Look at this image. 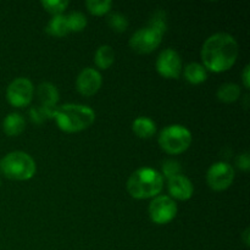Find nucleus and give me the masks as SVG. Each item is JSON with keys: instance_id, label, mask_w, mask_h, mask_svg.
Returning a JSON list of instances; mask_svg holds the SVG:
<instances>
[{"instance_id": "nucleus-27", "label": "nucleus", "mask_w": 250, "mask_h": 250, "mask_svg": "<svg viewBox=\"0 0 250 250\" xmlns=\"http://www.w3.org/2000/svg\"><path fill=\"white\" fill-rule=\"evenodd\" d=\"M249 71H250V66L247 65L246 67H244L243 70V73H242V80H243V84L244 87L247 88V89H249L250 87V75H249Z\"/></svg>"}, {"instance_id": "nucleus-25", "label": "nucleus", "mask_w": 250, "mask_h": 250, "mask_svg": "<svg viewBox=\"0 0 250 250\" xmlns=\"http://www.w3.org/2000/svg\"><path fill=\"white\" fill-rule=\"evenodd\" d=\"M180 164L175 160H166L163 164V173L167 178L173 177V176L180 175Z\"/></svg>"}, {"instance_id": "nucleus-17", "label": "nucleus", "mask_w": 250, "mask_h": 250, "mask_svg": "<svg viewBox=\"0 0 250 250\" xmlns=\"http://www.w3.org/2000/svg\"><path fill=\"white\" fill-rule=\"evenodd\" d=\"M95 65L102 70H107L115 61L114 49L110 45H100L94 55Z\"/></svg>"}, {"instance_id": "nucleus-11", "label": "nucleus", "mask_w": 250, "mask_h": 250, "mask_svg": "<svg viewBox=\"0 0 250 250\" xmlns=\"http://www.w3.org/2000/svg\"><path fill=\"white\" fill-rule=\"evenodd\" d=\"M102 75L92 67H87L80 72L76 80V88L84 97H92L102 87Z\"/></svg>"}, {"instance_id": "nucleus-7", "label": "nucleus", "mask_w": 250, "mask_h": 250, "mask_svg": "<svg viewBox=\"0 0 250 250\" xmlns=\"http://www.w3.org/2000/svg\"><path fill=\"white\" fill-rule=\"evenodd\" d=\"M161 41H163V33L148 26L134 32L129 39V46L136 53L149 54L160 45Z\"/></svg>"}, {"instance_id": "nucleus-1", "label": "nucleus", "mask_w": 250, "mask_h": 250, "mask_svg": "<svg viewBox=\"0 0 250 250\" xmlns=\"http://www.w3.org/2000/svg\"><path fill=\"white\" fill-rule=\"evenodd\" d=\"M238 53V43L231 34L215 33L204 42L200 54L205 68L225 72L234 65Z\"/></svg>"}, {"instance_id": "nucleus-16", "label": "nucleus", "mask_w": 250, "mask_h": 250, "mask_svg": "<svg viewBox=\"0 0 250 250\" xmlns=\"http://www.w3.org/2000/svg\"><path fill=\"white\" fill-rule=\"evenodd\" d=\"M185 78L192 84H200L208 78L207 68L198 62L188 63L185 68Z\"/></svg>"}, {"instance_id": "nucleus-13", "label": "nucleus", "mask_w": 250, "mask_h": 250, "mask_svg": "<svg viewBox=\"0 0 250 250\" xmlns=\"http://www.w3.org/2000/svg\"><path fill=\"white\" fill-rule=\"evenodd\" d=\"M37 95L41 102V106L44 109H54L56 107V104L59 102V90L53 83L44 82L38 85L37 88Z\"/></svg>"}, {"instance_id": "nucleus-21", "label": "nucleus", "mask_w": 250, "mask_h": 250, "mask_svg": "<svg viewBox=\"0 0 250 250\" xmlns=\"http://www.w3.org/2000/svg\"><path fill=\"white\" fill-rule=\"evenodd\" d=\"M85 6L90 14L95 16H102L111 10L112 1L111 0H87Z\"/></svg>"}, {"instance_id": "nucleus-8", "label": "nucleus", "mask_w": 250, "mask_h": 250, "mask_svg": "<svg viewBox=\"0 0 250 250\" xmlns=\"http://www.w3.org/2000/svg\"><path fill=\"white\" fill-rule=\"evenodd\" d=\"M34 88L28 78L19 77L12 81L6 90V99L12 106H27L33 99Z\"/></svg>"}, {"instance_id": "nucleus-26", "label": "nucleus", "mask_w": 250, "mask_h": 250, "mask_svg": "<svg viewBox=\"0 0 250 250\" xmlns=\"http://www.w3.org/2000/svg\"><path fill=\"white\" fill-rule=\"evenodd\" d=\"M237 166H238L239 170L242 171H249L250 168V158H249V154L248 153H244L241 154V155L237 158L236 160Z\"/></svg>"}, {"instance_id": "nucleus-10", "label": "nucleus", "mask_w": 250, "mask_h": 250, "mask_svg": "<svg viewBox=\"0 0 250 250\" xmlns=\"http://www.w3.org/2000/svg\"><path fill=\"white\" fill-rule=\"evenodd\" d=\"M156 70L165 78H177L182 71V60L177 51L165 49L156 59Z\"/></svg>"}, {"instance_id": "nucleus-19", "label": "nucleus", "mask_w": 250, "mask_h": 250, "mask_svg": "<svg viewBox=\"0 0 250 250\" xmlns=\"http://www.w3.org/2000/svg\"><path fill=\"white\" fill-rule=\"evenodd\" d=\"M241 95V88L236 83H226L217 90V98L224 103H233Z\"/></svg>"}, {"instance_id": "nucleus-5", "label": "nucleus", "mask_w": 250, "mask_h": 250, "mask_svg": "<svg viewBox=\"0 0 250 250\" xmlns=\"http://www.w3.org/2000/svg\"><path fill=\"white\" fill-rule=\"evenodd\" d=\"M192 143V133L181 125L166 126L159 136V146L165 153L177 155L189 148Z\"/></svg>"}, {"instance_id": "nucleus-18", "label": "nucleus", "mask_w": 250, "mask_h": 250, "mask_svg": "<svg viewBox=\"0 0 250 250\" xmlns=\"http://www.w3.org/2000/svg\"><path fill=\"white\" fill-rule=\"evenodd\" d=\"M46 33L54 37H65L70 33L67 27V21H66V16L63 15H56L53 16V19L49 21L48 26L45 28Z\"/></svg>"}, {"instance_id": "nucleus-23", "label": "nucleus", "mask_w": 250, "mask_h": 250, "mask_svg": "<svg viewBox=\"0 0 250 250\" xmlns=\"http://www.w3.org/2000/svg\"><path fill=\"white\" fill-rule=\"evenodd\" d=\"M42 6L51 14L53 16L56 15H62V12L67 9L68 1L66 0H43L42 1Z\"/></svg>"}, {"instance_id": "nucleus-12", "label": "nucleus", "mask_w": 250, "mask_h": 250, "mask_svg": "<svg viewBox=\"0 0 250 250\" xmlns=\"http://www.w3.org/2000/svg\"><path fill=\"white\" fill-rule=\"evenodd\" d=\"M167 188L172 198L178 200H188L192 198L194 188L192 182L186 176L180 175L168 178Z\"/></svg>"}, {"instance_id": "nucleus-24", "label": "nucleus", "mask_w": 250, "mask_h": 250, "mask_svg": "<svg viewBox=\"0 0 250 250\" xmlns=\"http://www.w3.org/2000/svg\"><path fill=\"white\" fill-rule=\"evenodd\" d=\"M149 27L156 29L160 33H165L166 31V15L164 11H158L153 15L151 20L149 21Z\"/></svg>"}, {"instance_id": "nucleus-22", "label": "nucleus", "mask_w": 250, "mask_h": 250, "mask_svg": "<svg viewBox=\"0 0 250 250\" xmlns=\"http://www.w3.org/2000/svg\"><path fill=\"white\" fill-rule=\"evenodd\" d=\"M107 24H109V27L112 31L122 33L128 27V20H127L125 15L120 14V12H111L107 16Z\"/></svg>"}, {"instance_id": "nucleus-20", "label": "nucleus", "mask_w": 250, "mask_h": 250, "mask_svg": "<svg viewBox=\"0 0 250 250\" xmlns=\"http://www.w3.org/2000/svg\"><path fill=\"white\" fill-rule=\"evenodd\" d=\"M67 27L70 32H81L87 26V17L80 11H73L66 16Z\"/></svg>"}, {"instance_id": "nucleus-14", "label": "nucleus", "mask_w": 250, "mask_h": 250, "mask_svg": "<svg viewBox=\"0 0 250 250\" xmlns=\"http://www.w3.org/2000/svg\"><path fill=\"white\" fill-rule=\"evenodd\" d=\"M24 127H26V121H24L23 116L19 112L9 114L2 121V129H4L5 134L10 137L21 134L24 131Z\"/></svg>"}, {"instance_id": "nucleus-3", "label": "nucleus", "mask_w": 250, "mask_h": 250, "mask_svg": "<svg viewBox=\"0 0 250 250\" xmlns=\"http://www.w3.org/2000/svg\"><path fill=\"white\" fill-rule=\"evenodd\" d=\"M164 177L160 172L149 167L134 171L127 181V190L134 199L155 198L161 192Z\"/></svg>"}, {"instance_id": "nucleus-2", "label": "nucleus", "mask_w": 250, "mask_h": 250, "mask_svg": "<svg viewBox=\"0 0 250 250\" xmlns=\"http://www.w3.org/2000/svg\"><path fill=\"white\" fill-rule=\"evenodd\" d=\"M51 117L59 128L66 133H75L87 129L95 120V112L87 105L65 104L53 109Z\"/></svg>"}, {"instance_id": "nucleus-6", "label": "nucleus", "mask_w": 250, "mask_h": 250, "mask_svg": "<svg viewBox=\"0 0 250 250\" xmlns=\"http://www.w3.org/2000/svg\"><path fill=\"white\" fill-rule=\"evenodd\" d=\"M177 215V204L166 195H159L151 200L149 205V216L156 225H166Z\"/></svg>"}, {"instance_id": "nucleus-15", "label": "nucleus", "mask_w": 250, "mask_h": 250, "mask_svg": "<svg viewBox=\"0 0 250 250\" xmlns=\"http://www.w3.org/2000/svg\"><path fill=\"white\" fill-rule=\"evenodd\" d=\"M132 129L134 134L139 138L148 139L156 133V125L149 117H137L132 124Z\"/></svg>"}, {"instance_id": "nucleus-28", "label": "nucleus", "mask_w": 250, "mask_h": 250, "mask_svg": "<svg viewBox=\"0 0 250 250\" xmlns=\"http://www.w3.org/2000/svg\"><path fill=\"white\" fill-rule=\"evenodd\" d=\"M242 237H243L244 244L248 247L249 246V229H246V231H244V233L242 234Z\"/></svg>"}, {"instance_id": "nucleus-4", "label": "nucleus", "mask_w": 250, "mask_h": 250, "mask_svg": "<svg viewBox=\"0 0 250 250\" xmlns=\"http://www.w3.org/2000/svg\"><path fill=\"white\" fill-rule=\"evenodd\" d=\"M36 170V161L24 151H11L0 161V171L10 180H31Z\"/></svg>"}, {"instance_id": "nucleus-9", "label": "nucleus", "mask_w": 250, "mask_h": 250, "mask_svg": "<svg viewBox=\"0 0 250 250\" xmlns=\"http://www.w3.org/2000/svg\"><path fill=\"white\" fill-rule=\"evenodd\" d=\"M234 170L229 164L227 163H215L210 166L207 173V182L211 189L216 192L227 189L233 183Z\"/></svg>"}]
</instances>
